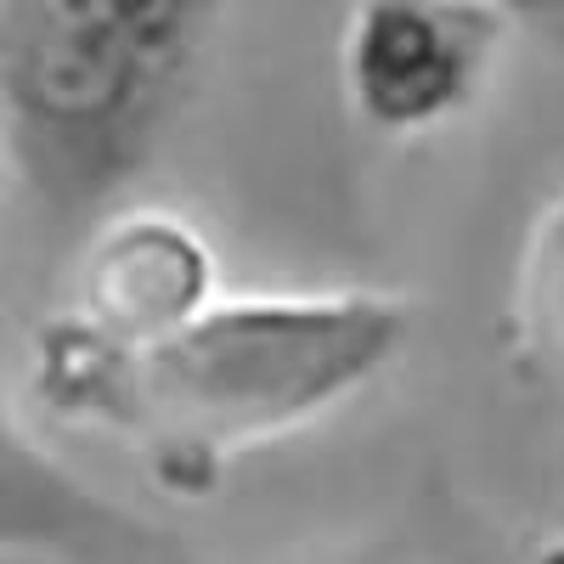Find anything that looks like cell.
Here are the masks:
<instances>
[{
	"instance_id": "obj_1",
	"label": "cell",
	"mask_w": 564,
	"mask_h": 564,
	"mask_svg": "<svg viewBox=\"0 0 564 564\" xmlns=\"http://www.w3.org/2000/svg\"><path fill=\"white\" fill-rule=\"evenodd\" d=\"M220 0H7L0 135L57 231L97 220L193 102Z\"/></svg>"
},
{
	"instance_id": "obj_2",
	"label": "cell",
	"mask_w": 564,
	"mask_h": 564,
	"mask_svg": "<svg viewBox=\"0 0 564 564\" xmlns=\"http://www.w3.org/2000/svg\"><path fill=\"white\" fill-rule=\"evenodd\" d=\"M390 294H254L204 305L148 350H108L90 412L148 430L164 468L209 486L254 441L289 435L372 384L406 345Z\"/></svg>"
},
{
	"instance_id": "obj_3",
	"label": "cell",
	"mask_w": 564,
	"mask_h": 564,
	"mask_svg": "<svg viewBox=\"0 0 564 564\" xmlns=\"http://www.w3.org/2000/svg\"><path fill=\"white\" fill-rule=\"evenodd\" d=\"M508 18L497 0H356L345 23V97L379 135L457 119L486 90Z\"/></svg>"
},
{
	"instance_id": "obj_4",
	"label": "cell",
	"mask_w": 564,
	"mask_h": 564,
	"mask_svg": "<svg viewBox=\"0 0 564 564\" xmlns=\"http://www.w3.org/2000/svg\"><path fill=\"white\" fill-rule=\"evenodd\" d=\"M0 558L45 564H198L170 525L148 520L68 463H57L0 406Z\"/></svg>"
},
{
	"instance_id": "obj_5",
	"label": "cell",
	"mask_w": 564,
	"mask_h": 564,
	"mask_svg": "<svg viewBox=\"0 0 564 564\" xmlns=\"http://www.w3.org/2000/svg\"><path fill=\"white\" fill-rule=\"evenodd\" d=\"M215 289V254L170 215H124L85 254V327L119 350H148L186 327Z\"/></svg>"
},
{
	"instance_id": "obj_6",
	"label": "cell",
	"mask_w": 564,
	"mask_h": 564,
	"mask_svg": "<svg viewBox=\"0 0 564 564\" xmlns=\"http://www.w3.org/2000/svg\"><path fill=\"white\" fill-rule=\"evenodd\" d=\"M531 294L542 311V327L564 345V204L547 215L536 231V254H531Z\"/></svg>"
},
{
	"instance_id": "obj_7",
	"label": "cell",
	"mask_w": 564,
	"mask_h": 564,
	"mask_svg": "<svg viewBox=\"0 0 564 564\" xmlns=\"http://www.w3.org/2000/svg\"><path fill=\"white\" fill-rule=\"evenodd\" d=\"M508 23H531L547 40H564V0H497Z\"/></svg>"
}]
</instances>
